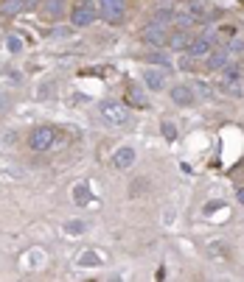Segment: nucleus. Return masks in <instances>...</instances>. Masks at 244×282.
I'll return each instance as SVG.
<instances>
[{"label":"nucleus","mask_w":244,"mask_h":282,"mask_svg":"<svg viewBox=\"0 0 244 282\" xmlns=\"http://www.w3.org/2000/svg\"><path fill=\"white\" fill-rule=\"evenodd\" d=\"M98 112L110 126H124L129 121V109L124 104H118V101H104V104L98 106Z\"/></svg>","instance_id":"f257e3e1"},{"label":"nucleus","mask_w":244,"mask_h":282,"mask_svg":"<svg viewBox=\"0 0 244 282\" xmlns=\"http://www.w3.org/2000/svg\"><path fill=\"white\" fill-rule=\"evenodd\" d=\"M98 6L107 22H121L127 17V0H98Z\"/></svg>","instance_id":"f03ea898"},{"label":"nucleus","mask_w":244,"mask_h":282,"mask_svg":"<svg viewBox=\"0 0 244 282\" xmlns=\"http://www.w3.org/2000/svg\"><path fill=\"white\" fill-rule=\"evenodd\" d=\"M53 143V129L51 126H37V129L31 131V137H28V146L34 148V151H48Z\"/></svg>","instance_id":"7ed1b4c3"},{"label":"nucleus","mask_w":244,"mask_h":282,"mask_svg":"<svg viewBox=\"0 0 244 282\" xmlns=\"http://www.w3.org/2000/svg\"><path fill=\"white\" fill-rule=\"evenodd\" d=\"M96 20V9H93L90 3H79L73 9V14H70V22H73L76 28H85V26H90V22Z\"/></svg>","instance_id":"20e7f679"},{"label":"nucleus","mask_w":244,"mask_h":282,"mask_svg":"<svg viewBox=\"0 0 244 282\" xmlns=\"http://www.w3.org/2000/svg\"><path fill=\"white\" fill-rule=\"evenodd\" d=\"M144 81H146L149 89H154V92H157V89L166 87L169 73H166V70H157V67H146V70H144Z\"/></svg>","instance_id":"39448f33"},{"label":"nucleus","mask_w":244,"mask_h":282,"mask_svg":"<svg viewBox=\"0 0 244 282\" xmlns=\"http://www.w3.org/2000/svg\"><path fill=\"white\" fill-rule=\"evenodd\" d=\"M132 162H135V148L132 146H121L115 154H112V165L115 168H132Z\"/></svg>","instance_id":"423d86ee"},{"label":"nucleus","mask_w":244,"mask_h":282,"mask_svg":"<svg viewBox=\"0 0 244 282\" xmlns=\"http://www.w3.org/2000/svg\"><path fill=\"white\" fill-rule=\"evenodd\" d=\"M144 42H149V45H163L166 42V31H163V26H157V22H152V26H146L144 28Z\"/></svg>","instance_id":"0eeeda50"},{"label":"nucleus","mask_w":244,"mask_h":282,"mask_svg":"<svg viewBox=\"0 0 244 282\" xmlns=\"http://www.w3.org/2000/svg\"><path fill=\"white\" fill-rule=\"evenodd\" d=\"M171 101H174L177 106H191L194 104V92L188 87H182V84H177V87L171 89Z\"/></svg>","instance_id":"6e6552de"},{"label":"nucleus","mask_w":244,"mask_h":282,"mask_svg":"<svg viewBox=\"0 0 244 282\" xmlns=\"http://www.w3.org/2000/svg\"><path fill=\"white\" fill-rule=\"evenodd\" d=\"M34 3H37V0H6V3L0 6V11H3V14H20V11L31 9Z\"/></svg>","instance_id":"1a4fd4ad"},{"label":"nucleus","mask_w":244,"mask_h":282,"mask_svg":"<svg viewBox=\"0 0 244 282\" xmlns=\"http://www.w3.org/2000/svg\"><path fill=\"white\" fill-rule=\"evenodd\" d=\"M43 11L48 17H65V0H45Z\"/></svg>","instance_id":"9d476101"},{"label":"nucleus","mask_w":244,"mask_h":282,"mask_svg":"<svg viewBox=\"0 0 244 282\" xmlns=\"http://www.w3.org/2000/svg\"><path fill=\"white\" fill-rule=\"evenodd\" d=\"M188 45H191V37H188L186 31L171 34V48H174V51H188Z\"/></svg>","instance_id":"9b49d317"},{"label":"nucleus","mask_w":244,"mask_h":282,"mask_svg":"<svg viewBox=\"0 0 244 282\" xmlns=\"http://www.w3.org/2000/svg\"><path fill=\"white\" fill-rule=\"evenodd\" d=\"M188 51H191L194 56H208V53H211V42L208 39H191Z\"/></svg>","instance_id":"f8f14e48"},{"label":"nucleus","mask_w":244,"mask_h":282,"mask_svg":"<svg viewBox=\"0 0 244 282\" xmlns=\"http://www.w3.org/2000/svg\"><path fill=\"white\" fill-rule=\"evenodd\" d=\"M79 266H90V268H96V266H101V254L98 251H82L79 254Z\"/></svg>","instance_id":"ddd939ff"},{"label":"nucleus","mask_w":244,"mask_h":282,"mask_svg":"<svg viewBox=\"0 0 244 282\" xmlns=\"http://www.w3.org/2000/svg\"><path fill=\"white\" fill-rule=\"evenodd\" d=\"M73 201L79 204V207H85V204L90 201V187H87V184H76L73 187Z\"/></svg>","instance_id":"4468645a"},{"label":"nucleus","mask_w":244,"mask_h":282,"mask_svg":"<svg viewBox=\"0 0 244 282\" xmlns=\"http://www.w3.org/2000/svg\"><path fill=\"white\" fill-rule=\"evenodd\" d=\"M208 64H211L213 70H225L228 67V53H211V56H208Z\"/></svg>","instance_id":"2eb2a0df"},{"label":"nucleus","mask_w":244,"mask_h":282,"mask_svg":"<svg viewBox=\"0 0 244 282\" xmlns=\"http://www.w3.org/2000/svg\"><path fill=\"white\" fill-rule=\"evenodd\" d=\"M129 101H132V104H138L140 109H144V106H146V95L140 92L138 87H129Z\"/></svg>","instance_id":"dca6fc26"},{"label":"nucleus","mask_w":244,"mask_h":282,"mask_svg":"<svg viewBox=\"0 0 244 282\" xmlns=\"http://www.w3.org/2000/svg\"><path fill=\"white\" fill-rule=\"evenodd\" d=\"M85 221H70V224H65V232L68 235H79V232H85Z\"/></svg>","instance_id":"f3484780"},{"label":"nucleus","mask_w":244,"mask_h":282,"mask_svg":"<svg viewBox=\"0 0 244 282\" xmlns=\"http://www.w3.org/2000/svg\"><path fill=\"white\" fill-rule=\"evenodd\" d=\"M171 17H177V14H174V11H169V9H163V11H157V14H154V22H157V26H166Z\"/></svg>","instance_id":"a211bd4d"},{"label":"nucleus","mask_w":244,"mask_h":282,"mask_svg":"<svg viewBox=\"0 0 244 282\" xmlns=\"http://www.w3.org/2000/svg\"><path fill=\"white\" fill-rule=\"evenodd\" d=\"M23 48V42H20V37H9V51L11 53H17Z\"/></svg>","instance_id":"6ab92c4d"},{"label":"nucleus","mask_w":244,"mask_h":282,"mask_svg":"<svg viewBox=\"0 0 244 282\" xmlns=\"http://www.w3.org/2000/svg\"><path fill=\"white\" fill-rule=\"evenodd\" d=\"M163 134L169 137V140H174V126H171V123H163Z\"/></svg>","instance_id":"aec40b11"},{"label":"nucleus","mask_w":244,"mask_h":282,"mask_svg":"<svg viewBox=\"0 0 244 282\" xmlns=\"http://www.w3.org/2000/svg\"><path fill=\"white\" fill-rule=\"evenodd\" d=\"M236 196H239V201L244 204V187H241V190H239V193H236Z\"/></svg>","instance_id":"412c9836"}]
</instances>
